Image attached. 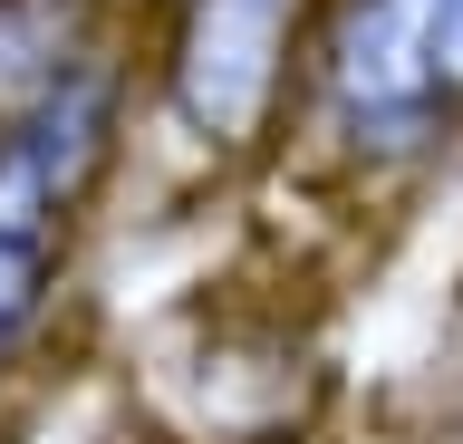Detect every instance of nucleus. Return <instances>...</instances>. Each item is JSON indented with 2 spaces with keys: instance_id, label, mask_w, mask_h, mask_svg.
Wrapping results in <instances>:
<instances>
[{
  "instance_id": "obj_1",
  "label": "nucleus",
  "mask_w": 463,
  "mask_h": 444,
  "mask_svg": "<svg viewBox=\"0 0 463 444\" xmlns=\"http://www.w3.org/2000/svg\"><path fill=\"white\" fill-rule=\"evenodd\" d=\"M107 136H116V78L78 59L68 78H49L20 117L0 126V232L49 241L58 213L97 184Z\"/></svg>"
},
{
  "instance_id": "obj_2",
  "label": "nucleus",
  "mask_w": 463,
  "mask_h": 444,
  "mask_svg": "<svg viewBox=\"0 0 463 444\" xmlns=\"http://www.w3.org/2000/svg\"><path fill=\"white\" fill-rule=\"evenodd\" d=\"M289 10L299 0H194L184 39H174V107L194 136L213 146H251L280 88V49H289Z\"/></svg>"
},
{
  "instance_id": "obj_3",
  "label": "nucleus",
  "mask_w": 463,
  "mask_h": 444,
  "mask_svg": "<svg viewBox=\"0 0 463 444\" xmlns=\"http://www.w3.org/2000/svg\"><path fill=\"white\" fill-rule=\"evenodd\" d=\"M434 30H444V0H347L338 39H328V88H338L357 136H415L444 107L434 78Z\"/></svg>"
},
{
  "instance_id": "obj_4",
  "label": "nucleus",
  "mask_w": 463,
  "mask_h": 444,
  "mask_svg": "<svg viewBox=\"0 0 463 444\" xmlns=\"http://www.w3.org/2000/svg\"><path fill=\"white\" fill-rule=\"evenodd\" d=\"M78 49V0H0V126L20 117L29 97L68 78Z\"/></svg>"
},
{
  "instance_id": "obj_5",
  "label": "nucleus",
  "mask_w": 463,
  "mask_h": 444,
  "mask_svg": "<svg viewBox=\"0 0 463 444\" xmlns=\"http://www.w3.org/2000/svg\"><path fill=\"white\" fill-rule=\"evenodd\" d=\"M39 290H49V241H20V232H0V338L39 309Z\"/></svg>"
},
{
  "instance_id": "obj_6",
  "label": "nucleus",
  "mask_w": 463,
  "mask_h": 444,
  "mask_svg": "<svg viewBox=\"0 0 463 444\" xmlns=\"http://www.w3.org/2000/svg\"><path fill=\"white\" fill-rule=\"evenodd\" d=\"M434 78H444V97H463V0H444V30H434Z\"/></svg>"
}]
</instances>
